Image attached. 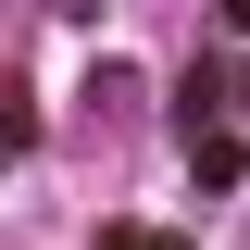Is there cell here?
Masks as SVG:
<instances>
[{"label": "cell", "instance_id": "obj_1", "mask_svg": "<svg viewBox=\"0 0 250 250\" xmlns=\"http://www.w3.org/2000/svg\"><path fill=\"white\" fill-rule=\"evenodd\" d=\"M188 163H200V188H238V175H250V138L200 113V125H188Z\"/></svg>", "mask_w": 250, "mask_h": 250}, {"label": "cell", "instance_id": "obj_4", "mask_svg": "<svg viewBox=\"0 0 250 250\" xmlns=\"http://www.w3.org/2000/svg\"><path fill=\"white\" fill-rule=\"evenodd\" d=\"M225 25H238V38H250V0H225Z\"/></svg>", "mask_w": 250, "mask_h": 250}, {"label": "cell", "instance_id": "obj_2", "mask_svg": "<svg viewBox=\"0 0 250 250\" xmlns=\"http://www.w3.org/2000/svg\"><path fill=\"white\" fill-rule=\"evenodd\" d=\"M25 138H38V113H25V100H0V163L25 150Z\"/></svg>", "mask_w": 250, "mask_h": 250}, {"label": "cell", "instance_id": "obj_3", "mask_svg": "<svg viewBox=\"0 0 250 250\" xmlns=\"http://www.w3.org/2000/svg\"><path fill=\"white\" fill-rule=\"evenodd\" d=\"M100 250H188V238H163V225H113Z\"/></svg>", "mask_w": 250, "mask_h": 250}]
</instances>
